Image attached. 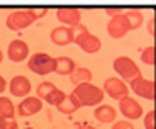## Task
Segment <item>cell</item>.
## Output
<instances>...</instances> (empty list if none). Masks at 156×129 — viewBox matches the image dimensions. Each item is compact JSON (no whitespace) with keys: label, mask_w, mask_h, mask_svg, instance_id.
Here are the masks:
<instances>
[{"label":"cell","mask_w":156,"mask_h":129,"mask_svg":"<svg viewBox=\"0 0 156 129\" xmlns=\"http://www.w3.org/2000/svg\"><path fill=\"white\" fill-rule=\"evenodd\" d=\"M73 94L78 97L82 107H95V106H100L105 94L100 87L94 85L92 82L88 83H82V85H76L73 88Z\"/></svg>","instance_id":"obj_1"},{"label":"cell","mask_w":156,"mask_h":129,"mask_svg":"<svg viewBox=\"0 0 156 129\" xmlns=\"http://www.w3.org/2000/svg\"><path fill=\"white\" fill-rule=\"evenodd\" d=\"M112 68H114V71L121 77V80L129 82V83L133 82L134 78L141 77L139 66H137L129 56H119V58H115L112 63Z\"/></svg>","instance_id":"obj_2"},{"label":"cell","mask_w":156,"mask_h":129,"mask_svg":"<svg viewBox=\"0 0 156 129\" xmlns=\"http://www.w3.org/2000/svg\"><path fill=\"white\" fill-rule=\"evenodd\" d=\"M27 66L31 71H34V73H37V75L55 73L56 58L49 56L48 53H34V55L27 59Z\"/></svg>","instance_id":"obj_3"},{"label":"cell","mask_w":156,"mask_h":129,"mask_svg":"<svg viewBox=\"0 0 156 129\" xmlns=\"http://www.w3.org/2000/svg\"><path fill=\"white\" fill-rule=\"evenodd\" d=\"M34 17H32L31 10L29 9H24V10H14L9 14L7 20H5V24H7V27L10 29V31H22V29L29 27L31 24H34Z\"/></svg>","instance_id":"obj_4"},{"label":"cell","mask_w":156,"mask_h":129,"mask_svg":"<svg viewBox=\"0 0 156 129\" xmlns=\"http://www.w3.org/2000/svg\"><path fill=\"white\" fill-rule=\"evenodd\" d=\"M102 90H104V94H107L110 99H114V100H121L122 97H127L129 95V88H127V85H126V82L121 78H115V77L107 78L105 82H104Z\"/></svg>","instance_id":"obj_5"},{"label":"cell","mask_w":156,"mask_h":129,"mask_svg":"<svg viewBox=\"0 0 156 129\" xmlns=\"http://www.w3.org/2000/svg\"><path fill=\"white\" fill-rule=\"evenodd\" d=\"M119 110L129 121H134V119H139L143 116V107L139 106V102L134 100L133 97H122L119 100Z\"/></svg>","instance_id":"obj_6"},{"label":"cell","mask_w":156,"mask_h":129,"mask_svg":"<svg viewBox=\"0 0 156 129\" xmlns=\"http://www.w3.org/2000/svg\"><path fill=\"white\" fill-rule=\"evenodd\" d=\"M131 90L136 95L146 99V100H153L154 99V83H153V80L144 78L143 75L131 82Z\"/></svg>","instance_id":"obj_7"},{"label":"cell","mask_w":156,"mask_h":129,"mask_svg":"<svg viewBox=\"0 0 156 129\" xmlns=\"http://www.w3.org/2000/svg\"><path fill=\"white\" fill-rule=\"evenodd\" d=\"M129 31H131V29H129V22H127L126 14H121V16L114 17V19H110L109 24H107V32H109V36L112 39H121V38H124Z\"/></svg>","instance_id":"obj_8"},{"label":"cell","mask_w":156,"mask_h":129,"mask_svg":"<svg viewBox=\"0 0 156 129\" xmlns=\"http://www.w3.org/2000/svg\"><path fill=\"white\" fill-rule=\"evenodd\" d=\"M7 58L12 63H20L29 58V46L22 39H14L7 48Z\"/></svg>","instance_id":"obj_9"},{"label":"cell","mask_w":156,"mask_h":129,"mask_svg":"<svg viewBox=\"0 0 156 129\" xmlns=\"http://www.w3.org/2000/svg\"><path fill=\"white\" fill-rule=\"evenodd\" d=\"M16 110L20 117L34 116V114L43 110V100H41L37 95H36V97H26L24 100H20V104L16 107Z\"/></svg>","instance_id":"obj_10"},{"label":"cell","mask_w":156,"mask_h":129,"mask_svg":"<svg viewBox=\"0 0 156 129\" xmlns=\"http://www.w3.org/2000/svg\"><path fill=\"white\" fill-rule=\"evenodd\" d=\"M32 85H31V80L27 77H24V75H17L14 78L10 80L9 83V90H10V94L14 97H29V92H31Z\"/></svg>","instance_id":"obj_11"},{"label":"cell","mask_w":156,"mask_h":129,"mask_svg":"<svg viewBox=\"0 0 156 129\" xmlns=\"http://www.w3.org/2000/svg\"><path fill=\"white\" fill-rule=\"evenodd\" d=\"M56 17L59 22H63L66 27H75L78 24H82V12L73 7H63L56 10Z\"/></svg>","instance_id":"obj_12"},{"label":"cell","mask_w":156,"mask_h":129,"mask_svg":"<svg viewBox=\"0 0 156 129\" xmlns=\"http://www.w3.org/2000/svg\"><path fill=\"white\" fill-rule=\"evenodd\" d=\"M53 44L56 46H66V44L73 43V34H71V27H66V26H58L51 31L49 34Z\"/></svg>","instance_id":"obj_13"},{"label":"cell","mask_w":156,"mask_h":129,"mask_svg":"<svg viewBox=\"0 0 156 129\" xmlns=\"http://www.w3.org/2000/svg\"><path fill=\"white\" fill-rule=\"evenodd\" d=\"M75 44H78V46L82 48V51H85V53H88V55H94V53H97V51L102 48L100 39H98L95 34H92V32L85 34L82 39H78Z\"/></svg>","instance_id":"obj_14"},{"label":"cell","mask_w":156,"mask_h":129,"mask_svg":"<svg viewBox=\"0 0 156 129\" xmlns=\"http://www.w3.org/2000/svg\"><path fill=\"white\" fill-rule=\"evenodd\" d=\"M94 116L98 122H102V124H110V122L115 121L117 112L112 106H109V104H100V106H97Z\"/></svg>","instance_id":"obj_15"},{"label":"cell","mask_w":156,"mask_h":129,"mask_svg":"<svg viewBox=\"0 0 156 129\" xmlns=\"http://www.w3.org/2000/svg\"><path fill=\"white\" fill-rule=\"evenodd\" d=\"M92 78H94V73H92L88 68H83V66H76L75 71L70 75V80H71V83H73L75 87L82 85V83L92 82Z\"/></svg>","instance_id":"obj_16"},{"label":"cell","mask_w":156,"mask_h":129,"mask_svg":"<svg viewBox=\"0 0 156 129\" xmlns=\"http://www.w3.org/2000/svg\"><path fill=\"white\" fill-rule=\"evenodd\" d=\"M75 61L71 58H68V56H58L56 58V70L55 73L56 75H71L75 71Z\"/></svg>","instance_id":"obj_17"},{"label":"cell","mask_w":156,"mask_h":129,"mask_svg":"<svg viewBox=\"0 0 156 129\" xmlns=\"http://www.w3.org/2000/svg\"><path fill=\"white\" fill-rule=\"evenodd\" d=\"M126 14V17H127V22H129V29L131 31H134V29H137L143 24V12L141 10H127V12H124Z\"/></svg>","instance_id":"obj_18"},{"label":"cell","mask_w":156,"mask_h":129,"mask_svg":"<svg viewBox=\"0 0 156 129\" xmlns=\"http://www.w3.org/2000/svg\"><path fill=\"white\" fill-rule=\"evenodd\" d=\"M0 116L16 117V107H14L12 100L7 99V97H2V95H0Z\"/></svg>","instance_id":"obj_19"},{"label":"cell","mask_w":156,"mask_h":129,"mask_svg":"<svg viewBox=\"0 0 156 129\" xmlns=\"http://www.w3.org/2000/svg\"><path fill=\"white\" fill-rule=\"evenodd\" d=\"M56 88H58V87H56L53 82H41L37 85V88H36V92H37V97L43 100V99H46L51 92H55Z\"/></svg>","instance_id":"obj_20"},{"label":"cell","mask_w":156,"mask_h":129,"mask_svg":"<svg viewBox=\"0 0 156 129\" xmlns=\"http://www.w3.org/2000/svg\"><path fill=\"white\" fill-rule=\"evenodd\" d=\"M68 95L65 94V92H63V90H59V88H56L55 92H51L49 95H48L46 99H44V100L48 102V104H49V106H59V104H61L63 100H65V99H66Z\"/></svg>","instance_id":"obj_21"},{"label":"cell","mask_w":156,"mask_h":129,"mask_svg":"<svg viewBox=\"0 0 156 129\" xmlns=\"http://www.w3.org/2000/svg\"><path fill=\"white\" fill-rule=\"evenodd\" d=\"M141 61L144 65H154V48L153 46H146L141 51Z\"/></svg>","instance_id":"obj_22"},{"label":"cell","mask_w":156,"mask_h":129,"mask_svg":"<svg viewBox=\"0 0 156 129\" xmlns=\"http://www.w3.org/2000/svg\"><path fill=\"white\" fill-rule=\"evenodd\" d=\"M56 109H58L61 114H73V112H76V110H78L76 107H75V104L70 100V97H66L61 104H59V106H56Z\"/></svg>","instance_id":"obj_23"},{"label":"cell","mask_w":156,"mask_h":129,"mask_svg":"<svg viewBox=\"0 0 156 129\" xmlns=\"http://www.w3.org/2000/svg\"><path fill=\"white\" fill-rule=\"evenodd\" d=\"M88 27H87L85 24H78L75 27H71V34H73V43H76L78 39H82L85 34H88Z\"/></svg>","instance_id":"obj_24"},{"label":"cell","mask_w":156,"mask_h":129,"mask_svg":"<svg viewBox=\"0 0 156 129\" xmlns=\"http://www.w3.org/2000/svg\"><path fill=\"white\" fill-rule=\"evenodd\" d=\"M0 129H19L16 117H5V116H0Z\"/></svg>","instance_id":"obj_25"},{"label":"cell","mask_w":156,"mask_h":129,"mask_svg":"<svg viewBox=\"0 0 156 129\" xmlns=\"http://www.w3.org/2000/svg\"><path fill=\"white\" fill-rule=\"evenodd\" d=\"M143 121H144V127L146 129H156L154 127V110H149V112L144 116Z\"/></svg>","instance_id":"obj_26"},{"label":"cell","mask_w":156,"mask_h":129,"mask_svg":"<svg viewBox=\"0 0 156 129\" xmlns=\"http://www.w3.org/2000/svg\"><path fill=\"white\" fill-rule=\"evenodd\" d=\"M112 129H134V126L129 121H115V124L112 126Z\"/></svg>","instance_id":"obj_27"},{"label":"cell","mask_w":156,"mask_h":129,"mask_svg":"<svg viewBox=\"0 0 156 129\" xmlns=\"http://www.w3.org/2000/svg\"><path fill=\"white\" fill-rule=\"evenodd\" d=\"M29 10H31V14H32V17H34L36 20L37 19H41V17H44L46 16V9H29Z\"/></svg>","instance_id":"obj_28"},{"label":"cell","mask_w":156,"mask_h":129,"mask_svg":"<svg viewBox=\"0 0 156 129\" xmlns=\"http://www.w3.org/2000/svg\"><path fill=\"white\" fill-rule=\"evenodd\" d=\"M105 14L110 17V19H114V17H117V16H121V14H124V10H122L121 7H117V9H105Z\"/></svg>","instance_id":"obj_29"},{"label":"cell","mask_w":156,"mask_h":129,"mask_svg":"<svg viewBox=\"0 0 156 129\" xmlns=\"http://www.w3.org/2000/svg\"><path fill=\"white\" fill-rule=\"evenodd\" d=\"M68 97H70V100L75 104V107H76V109H82V104H80V100H78V97L73 94V92H71V94L68 95Z\"/></svg>","instance_id":"obj_30"},{"label":"cell","mask_w":156,"mask_h":129,"mask_svg":"<svg viewBox=\"0 0 156 129\" xmlns=\"http://www.w3.org/2000/svg\"><path fill=\"white\" fill-rule=\"evenodd\" d=\"M5 88H7V82H5V78L2 77V75H0V94H2Z\"/></svg>","instance_id":"obj_31"},{"label":"cell","mask_w":156,"mask_h":129,"mask_svg":"<svg viewBox=\"0 0 156 129\" xmlns=\"http://www.w3.org/2000/svg\"><path fill=\"white\" fill-rule=\"evenodd\" d=\"M148 32H149V34H154V20H149V22H148Z\"/></svg>","instance_id":"obj_32"},{"label":"cell","mask_w":156,"mask_h":129,"mask_svg":"<svg viewBox=\"0 0 156 129\" xmlns=\"http://www.w3.org/2000/svg\"><path fill=\"white\" fill-rule=\"evenodd\" d=\"M76 129H95V127L90 126V124H83V126H80V127H76Z\"/></svg>","instance_id":"obj_33"},{"label":"cell","mask_w":156,"mask_h":129,"mask_svg":"<svg viewBox=\"0 0 156 129\" xmlns=\"http://www.w3.org/2000/svg\"><path fill=\"white\" fill-rule=\"evenodd\" d=\"M4 61V53H2V49H0V63Z\"/></svg>","instance_id":"obj_34"},{"label":"cell","mask_w":156,"mask_h":129,"mask_svg":"<svg viewBox=\"0 0 156 129\" xmlns=\"http://www.w3.org/2000/svg\"><path fill=\"white\" fill-rule=\"evenodd\" d=\"M22 129H34V127H22Z\"/></svg>","instance_id":"obj_35"}]
</instances>
